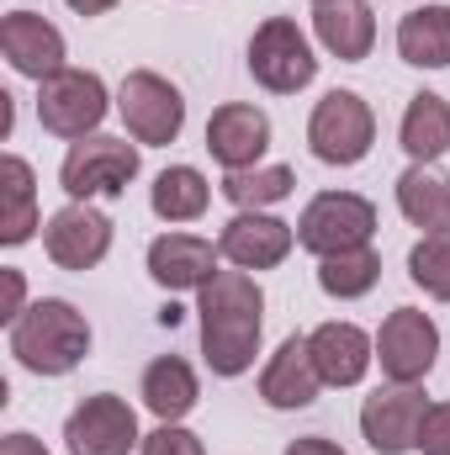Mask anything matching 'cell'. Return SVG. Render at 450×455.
<instances>
[{
  "instance_id": "6da1fadb",
  "label": "cell",
  "mask_w": 450,
  "mask_h": 455,
  "mask_svg": "<svg viewBox=\"0 0 450 455\" xmlns=\"http://www.w3.org/2000/svg\"><path fill=\"white\" fill-rule=\"evenodd\" d=\"M202 355L213 376H244L260 355L265 334V291L254 286L249 270H218L202 286Z\"/></svg>"
},
{
  "instance_id": "7a4b0ae2",
  "label": "cell",
  "mask_w": 450,
  "mask_h": 455,
  "mask_svg": "<svg viewBox=\"0 0 450 455\" xmlns=\"http://www.w3.org/2000/svg\"><path fill=\"white\" fill-rule=\"evenodd\" d=\"M11 355L32 371V376H69L85 355H91V323L59 302V297H43L32 302L16 323H11Z\"/></svg>"
},
{
  "instance_id": "3957f363",
  "label": "cell",
  "mask_w": 450,
  "mask_h": 455,
  "mask_svg": "<svg viewBox=\"0 0 450 455\" xmlns=\"http://www.w3.org/2000/svg\"><path fill=\"white\" fill-rule=\"evenodd\" d=\"M249 75H254L270 96H297L302 85H313L318 59H313V48H308L302 27H297V21H286V16L260 21V27H254V37H249Z\"/></svg>"
},
{
  "instance_id": "277c9868",
  "label": "cell",
  "mask_w": 450,
  "mask_h": 455,
  "mask_svg": "<svg viewBox=\"0 0 450 455\" xmlns=\"http://www.w3.org/2000/svg\"><path fill=\"white\" fill-rule=\"evenodd\" d=\"M138 175V148L127 138H80L69 143L64 164H59V180L69 191V202H91V196H122Z\"/></svg>"
},
{
  "instance_id": "5b68a950",
  "label": "cell",
  "mask_w": 450,
  "mask_h": 455,
  "mask_svg": "<svg viewBox=\"0 0 450 455\" xmlns=\"http://www.w3.org/2000/svg\"><path fill=\"white\" fill-rule=\"evenodd\" d=\"M101 116H107V85L91 69H59L37 85V122L53 138L80 143L101 127Z\"/></svg>"
},
{
  "instance_id": "8992f818",
  "label": "cell",
  "mask_w": 450,
  "mask_h": 455,
  "mask_svg": "<svg viewBox=\"0 0 450 455\" xmlns=\"http://www.w3.org/2000/svg\"><path fill=\"white\" fill-rule=\"evenodd\" d=\"M371 233H376V207L366 196H355V191H324L297 218V243L308 254H318V259H329L339 249L371 243Z\"/></svg>"
},
{
  "instance_id": "52a82bcc",
  "label": "cell",
  "mask_w": 450,
  "mask_h": 455,
  "mask_svg": "<svg viewBox=\"0 0 450 455\" xmlns=\"http://www.w3.org/2000/svg\"><path fill=\"white\" fill-rule=\"evenodd\" d=\"M308 143L324 164H360L376 143V116L355 91H329L308 116Z\"/></svg>"
},
{
  "instance_id": "ba28073f",
  "label": "cell",
  "mask_w": 450,
  "mask_h": 455,
  "mask_svg": "<svg viewBox=\"0 0 450 455\" xmlns=\"http://www.w3.org/2000/svg\"><path fill=\"white\" fill-rule=\"evenodd\" d=\"M117 112L127 122V132H133L138 143H149V148L175 143L181 127H186V101H181V91H175L165 75H154V69H133V75L122 80Z\"/></svg>"
},
{
  "instance_id": "9c48e42d",
  "label": "cell",
  "mask_w": 450,
  "mask_h": 455,
  "mask_svg": "<svg viewBox=\"0 0 450 455\" xmlns=\"http://www.w3.org/2000/svg\"><path fill=\"white\" fill-rule=\"evenodd\" d=\"M435 355H440V329H435L430 313H419V307L387 313V323L376 334V360H382V376L387 381L419 387L435 371Z\"/></svg>"
},
{
  "instance_id": "30bf717a",
  "label": "cell",
  "mask_w": 450,
  "mask_h": 455,
  "mask_svg": "<svg viewBox=\"0 0 450 455\" xmlns=\"http://www.w3.org/2000/svg\"><path fill=\"white\" fill-rule=\"evenodd\" d=\"M43 249L59 270H96L112 249V218L91 202H69L59 207L43 228Z\"/></svg>"
},
{
  "instance_id": "8fae6325",
  "label": "cell",
  "mask_w": 450,
  "mask_h": 455,
  "mask_svg": "<svg viewBox=\"0 0 450 455\" xmlns=\"http://www.w3.org/2000/svg\"><path fill=\"white\" fill-rule=\"evenodd\" d=\"M424 392L419 387H382L376 397H366L360 408V435L376 455H403V451H419V429H424Z\"/></svg>"
},
{
  "instance_id": "7c38bea8",
  "label": "cell",
  "mask_w": 450,
  "mask_h": 455,
  "mask_svg": "<svg viewBox=\"0 0 450 455\" xmlns=\"http://www.w3.org/2000/svg\"><path fill=\"white\" fill-rule=\"evenodd\" d=\"M64 445L69 455H127L138 445V413L112 392H96L69 413Z\"/></svg>"
},
{
  "instance_id": "4fadbf2b",
  "label": "cell",
  "mask_w": 450,
  "mask_h": 455,
  "mask_svg": "<svg viewBox=\"0 0 450 455\" xmlns=\"http://www.w3.org/2000/svg\"><path fill=\"white\" fill-rule=\"evenodd\" d=\"M0 53H5V64L16 75H27L37 85L48 75H59V69H69L64 64V32L48 16H37V11H11L0 21Z\"/></svg>"
},
{
  "instance_id": "5bb4252c",
  "label": "cell",
  "mask_w": 450,
  "mask_h": 455,
  "mask_svg": "<svg viewBox=\"0 0 450 455\" xmlns=\"http://www.w3.org/2000/svg\"><path fill=\"white\" fill-rule=\"evenodd\" d=\"M207 148H213V159L228 175L233 170H254L260 154L270 148V116L260 107H249V101H228V107H218L207 116Z\"/></svg>"
},
{
  "instance_id": "9a60e30c",
  "label": "cell",
  "mask_w": 450,
  "mask_h": 455,
  "mask_svg": "<svg viewBox=\"0 0 450 455\" xmlns=\"http://www.w3.org/2000/svg\"><path fill=\"white\" fill-rule=\"evenodd\" d=\"M218 243L213 238H197V233H165L149 243V275L165 286V291H202L213 275H218Z\"/></svg>"
},
{
  "instance_id": "2e32d148",
  "label": "cell",
  "mask_w": 450,
  "mask_h": 455,
  "mask_svg": "<svg viewBox=\"0 0 450 455\" xmlns=\"http://www.w3.org/2000/svg\"><path fill=\"white\" fill-rule=\"evenodd\" d=\"M292 243H297V228L270 218V212H238L218 238L223 259L238 270H276L292 254Z\"/></svg>"
},
{
  "instance_id": "e0dca14e",
  "label": "cell",
  "mask_w": 450,
  "mask_h": 455,
  "mask_svg": "<svg viewBox=\"0 0 450 455\" xmlns=\"http://www.w3.org/2000/svg\"><path fill=\"white\" fill-rule=\"evenodd\" d=\"M318 387H324V376H318V365H313L308 334L281 339V349L270 355V365L260 371V397H265L270 408H281V413L308 408V403L318 397Z\"/></svg>"
},
{
  "instance_id": "ac0fdd59",
  "label": "cell",
  "mask_w": 450,
  "mask_h": 455,
  "mask_svg": "<svg viewBox=\"0 0 450 455\" xmlns=\"http://www.w3.org/2000/svg\"><path fill=\"white\" fill-rule=\"evenodd\" d=\"M308 344H313V365H318L324 387H355V381H366V371L376 360V339L366 329H355V323H324V329L308 334Z\"/></svg>"
},
{
  "instance_id": "d6986e66",
  "label": "cell",
  "mask_w": 450,
  "mask_h": 455,
  "mask_svg": "<svg viewBox=\"0 0 450 455\" xmlns=\"http://www.w3.org/2000/svg\"><path fill=\"white\" fill-rule=\"evenodd\" d=\"M313 32H318V43H324L334 59L360 64V59L371 53V43H376V16H371L366 0H324V5L313 11Z\"/></svg>"
},
{
  "instance_id": "ffe728a7",
  "label": "cell",
  "mask_w": 450,
  "mask_h": 455,
  "mask_svg": "<svg viewBox=\"0 0 450 455\" xmlns=\"http://www.w3.org/2000/svg\"><path fill=\"white\" fill-rule=\"evenodd\" d=\"M398 207L424 233H450V175L440 164H414L398 175Z\"/></svg>"
},
{
  "instance_id": "44dd1931",
  "label": "cell",
  "mask_w": 450,
  "mask_h": 455,
  "mask_svg": "<svg viewBox=\"0 0 450 455\" xmlns=\"http://www.w3.org/2000/svg\"><path fill=\"white\" fill-rule=\"evenodd\" d=\"M197 371L181 360V355H159L149 360L143 371V408L159 419V424H181L191 408H197Z\"/></svg>"
},
{
  "instance_id": "7402d4cb",
  "label": "cell",
  "mask_w": 450,
  "mask_h": 455,
  "mask_svg": "<svg viewBox=\"0 0 450 455\" xmlns=\"http://www.w3.org/2000/svg\"><path fill=\"white\" fill-rule=\"evenodd\" d=\"M398 143L414 164H435L440 154H450V101L435 96V91H419L403 112V127H398Z\"/></svg>"
},
{
  "instance_id": "603a6c76",
  "label": "cell",
  "mask_w": 450,
  "mask_h": 455,
  "mask_svg": "<svg viewBox=\"0 0 450 455\" xmlns=\"http://www.w3.org/2000/svg\"><path fill=\"white\" fill-rule=\"evenodd\" d=\"M398 53L414 69H450V5H419L398 21Z\"/></svg>"
},
{
  "instance_id": "cb8c5ba5",
  "label": "cell",
  "mask_w": 450,
  "mask_h": 455,
  "mask_svg": "<svg viewBox=\"0 0 450 455\" xmlns=\"http://www.w3.org/2000/svg\"><path fill=\"white\" fill-rule=\"evenodd\" d=\"M37 233V191H32V164L5 154L0 164V243L16 249Z\"/></svg>"
},
{
  "instance_id": "d4e9b609",
  "label": "cell",
  "mask_w": 450,
  "mask_h": 455,
  "mask_svg": "<svg viewBox=\"0 0 450 455\" xmlns=\"http://www.w3.org/2000/svg\"><path fill=\"white\" fill-rule=\"evenodd\" d=\"M149 202H154V212H159L165 223H197V218L207 212L213 191H207V175H202L197 164H170V170H159Z\"/></svg>"
},
{
  "instance_id": "484cf974",
  "label": "cell",
  "mask_w": 450,
  "mask_h": 455,
  "mask_svg": "<svg viewBox=\"0 0 450 455\" xmlns=\"http://www.w3.org/2000/svg\"><path fill=\"white\" fill-rule=\"evenodd\" d=\"M376 281H382V254H376L371 243L339 249V254H329V259H318V286H324L329 297H339V302L366 297Z\"/></svg>"
},
{
  "instance_id": "4316f807",
  "label": "cell",
  "mask_w": 450,
  "mask_h": 455,
  "mask_svg": "<svg viewBox=\"0 0 450 455\" xmlns=\"http://www.w3.org/2000/svg\"><path fill=\"white\" fill-rule=\"evenodd\" d=\"M297 186V175L286 164H254V170H233L223 180V196L238 207V212H265L276 202H286Z\"/></svg>"
},
{
  "instance_id": "83f0119b",
  "label": "cell",
  "mask_w": 450,
  "mask_h": 455,
  "mask_svg": "<svg viewBox=\"0 0 450 455\" xmlns=\"http://www.w3.org/2000/svg\"><path fill=\"white\" fill-rule=\"evenodd\" d=\"M408 281L430 291L435 302H450V233H424L408 254Z\"/></svg>"
},
{
  "instance_id": "f1b7e54d",
  "label": "cell",
  "mask_w": 450,
  "mask_h": 455,
  "mask_svg": "<svg viewBox=\"0 0 450 455\" xmlns=\"http://www.w3.org/2000/svg\"><path fill=\"white\" fill-rule=\"evenodd\" d=\"M143 455H207L202 440L181 424H159L154 435H143Z\"/></svg>"
},
{
  "instance_id": "f546056e",
  "label": "cell",
  "mask_w": 450,
  "mask_h": 455,
  "mask_svg": "<svg viewBox=\"0 0 450 455\" xmlns=\"http://www.w3.org/2000/svg\"><path fill=\"white\" fill-rule=\"evenodd\" d=\"M419 451L424 455H450V403H430L424 429H419Z\"/></svg>"
},
{
  "instance_id": "4dcf8cb0",
  "label": "cell",
  "mask_w": 450,
  "mask_h": 455,
  "mask_svg": "<svg viewBox=\"0 0 450 455\" xmlns=\"http://www.w3.org/2000/svg\"><path fill=\"white\" fill-rule=\"evenodd\" d=\"M0 275H5V313H0V318H5V323H16V318L27 313V307H21V297H27V281H21V270H11V265H5Z\"/></svg>"
},
{
  "instance_id": "1f68e13d",
  "label": "cell",
  "mask_w": 450,
  "mask_h": 455,
  "mask_svg": "<svg viewBox=\"0 0 450 455\" xmlns=\"http://www.w3.org/2000/svg\"><path fill=\"white\" fill-rule=\"evenodd\" d=\"M286 455H344V451H339L334 440H324V435H308V440H292Z\"/></svg>"
},
{
  "instance_id": "d6a6232c",
  "label": "cell",
  "mask_w": 450,
  "mask_h": 455,
  "mask_svg": "<svg viewBox=\"0 0 450 455\" xmlns=\"http://www.w3.org/2000/svg\"><path fill=\"white\" fill-rule=\"evenodd\" d=\"M0 455H48V451H43L32 435H5V440H0Z\"/></svg>"
},
{
  "instance_id": "836d02e7",
  "label": "cell",
  "mask_w": 450,
  "mask_h": 455,
  "mask_svg": "<svg viewBox=\"0 0 450 455\" xmlns=\"http://www.w3.org/2000/svg\"><path fill=\"white\" fill-rule=\"evenodd\" d=\"M64 5H69V11H80V16H107L117 0H64Z\"/></svg>"
},
{
  "instance_id": "e575fe53",
  "label": "cell",
  "mask_w": 450,
  "mask_h": 455,
  "mask_svg": "<svg viewBox=\"0 0 450 455\" xmlns=\"http://www.w3.org/2000/svg\"><path fill=\"white\" fill-rule=\"evenodd\" d=\"M313 5H324V0H313Z\"/></svg>"
}]
</instances>
